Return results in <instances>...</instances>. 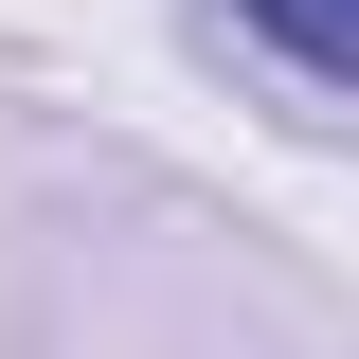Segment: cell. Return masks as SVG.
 Instances as JSON below:
<instances>
[{
  "label": "cell",
  "instance_id": "cell-1",
  "mask_svg": "<svg viewBox=\"0 0 359 359\" xmlns=\"http://www.w3.org/2000/svg\"><path fill=\"white\" fill-rule=\"evenodd\" d=\"M233 18H252L306 90H359V0H233Z\"/></svg>",
  "mask_w": 359,
  "mask_h": 359
}]
</instances>
